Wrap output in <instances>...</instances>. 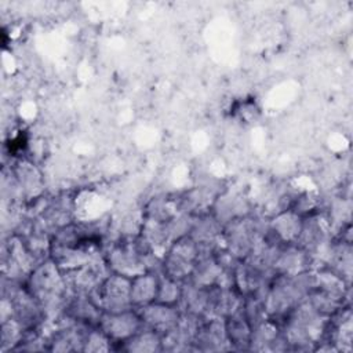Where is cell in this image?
Wrapping results in <instances>:
<instances>
[{
	"instance_id": "3957f363",
	"label": "cell",
	"mask_w": 353,
	"mask_h": 353,
	"mask_svg": "<svg viewBox=\"0 0 353 353\" xmlns=\"http://www.w3.org/2000/svg\"><path fill=\"white\" fill-rule=\"evenodd\" d=\"M199 258L200 248L197 243L189 234L183 236L172 241L164 251L160 261V273L185 283L192 276Z\"/></svg>"
},
{
	"instance_id": "7a4b0ae2",
	"label": "cell",
	"mask_w": 353,
	"mask_h": 353,
	"mask_svg": "<svg viewBox=\"0 0 353 353\" xmlns=\"http://www.w3.org/2000/svg\"><path fill=\"white\" fill-rule=\"evenodd\" d=\"M152 258L154 256L148 252L138 236L114 243L103 256L110 273L121 274L128 279H132L146 270H152L149 265V259Z\"/></svg>"
},
{
	"instance_id": "8fae6325",
	"label": "cell",
	"mask_w": 353,
	"mask_h": 353,
	"mask_svg": "<svg viewBox=\"0 0 353 353\" xmlns=\"http://www.w3.org/2000/svg\"><path fill=\"white\" fill-rule=\"evenodd\" d=\"M182 288H183V283H181L178 280H174L171 277H167L163 273H160V281H159V291H157L156 302L179 306V301H181V296H182Z\"/></svg>"
},
{
	"instance_id": "30bf717a",
	"label": "cell",
	"mask_w": 353,
	"mask_h": 353,
	"mask_svg": "<svg viewBox=\"0 0 353 353\" xmlns=\"http://www.w3.org/2000/svg\"><path fill=\"white\" fill-rule=\"evenodd\" d=\"M120 349L125 352H157L163 350V336L157 332L142 327L137 334L120 345Z\"/></svg>"
},
{
	"instance_id": "277c9868",
	"label": "cell",
	"mask_w": 353,
	"mask_h": 353,
	"mask_svg": "<svg viewBox=\"0 0 353 353\" xmlns=\"http://www.w3.org/2000/svg\"><path fill=\"white\" fill-rule=\"evenodd\" d=\"M90 298L103 313L134 309L131 303V279L109 273L90 294Z\"/></svg>"
},
{
	"instance_id": "9c48e42d",
	"label": "cell",
	"mask_w": 353,
	"mask_h": 353,
	"mask_svg": "<svg viewBox=\"0 0 353 353\" xmlns=\"http://www.w3.org/2000/svg\"><path fill=\"white\" fill-rule=\"evenodd\" d=\"M225 320V331L230 346L248 347L252 334V325L247 320L243 309L240 307L234 313L229 314Z\"/></svg>"
},
{
	"instance_id": "8992f818",
	"label": "cell",
	"mask_w": 353,
	"mask_h": 353,
	"mask_svg": "<svg viewBox=\"0 0 353 353\" xmlns=\"http://www.w3.org/2000/svg\"><path fill=\"white\" fill-rule=\"evenodd\" d=\"M137 312L142 320L143 327L157 332L161 336H165L175 328L182 314L179 306L165 305L156 301L137 309Z\"/></svg>"
},
{
	"instance_id": "5b68a950",
	"label": "cell",
	"mask_w": 353,
	"mask_h": 353,
	"mask_svg": "<svg viewBox=\"0 0 353 353\" xmlns=\"http://www.w3.org/2000/svg\"><path fill=\"white\" fill-rule=\"evenodd\" d=\"M97 327L112 341V343L121 345L137 334L143 324L137 309H128L116 313H102Z\"/></svg>"
},
{
	"instance_id": "52a82bcc",
	"label": "cell",
	"mask_w": 353,
	"mask_h": 353,
	"mask_svg": "<svg viewBox=\"0 0 353 353\" xmlns=\"http://www.w3.org/2000/svg\"><path fill=\"white\" fill-rule=\"evenodd\" d=\"M303 216L291 208L279 212L269 223L268 232L280 244H296L302 230Z\"/></svg>"
},
{
	"instance_id": "6da1fadb",
	"label": "cell",
	"mask_w": 353,
	"mask_h": 353,
	"mask_svg": "<svg viewBox=\"0 0 353 353\" xmlns=\"http://www.w3.org/2000/svg\"><path fill=\"white\" fill-rule=\"evenodd\" d=\"M26 290L41 305L44 314L51 309L58 307L61 303L66 305L65 295L69 291L65 273L51 259H46L36 265L26 276Z\"/></svg>"
},
{
	"instance_id": "ba28073f",
	"label": "cell",
	"mask_w": 353,
	"mask_h": 353,
	"mask_svg": "<svg viewBox=\"0 0 353 353\" xmlns=\"http://www.w3.org/2000/svg\"><path fill=\"white\" fill-rule=\"evenodd\" d=\"M160 273L146 270L131 279V303L134 309L143 307L157 298Z\"/></svg>"
}]
</instances>
